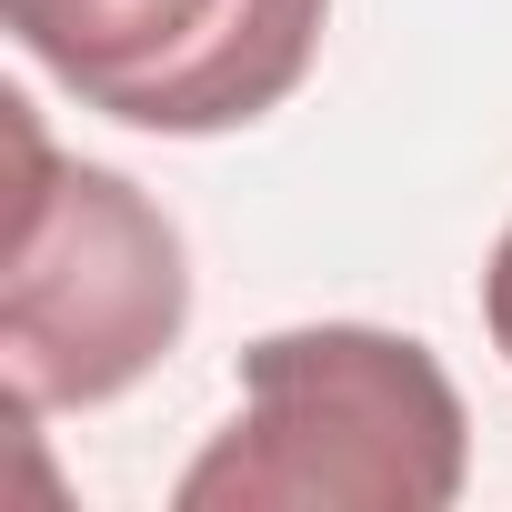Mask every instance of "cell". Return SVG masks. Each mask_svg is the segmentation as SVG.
I'll return each instance as SVG.
<instances>
[{
	"label": "cell",
	"mask_w": 512,
	"mask_h": 512,
	"mask_svg": "<svg viewBox=\"0 0 512 512\" xmlns=\"http://www.w3.org/2000/svg\"><path fill=\"white\" fill-rule=\"evenodd\" d=\"M21 151L11 191V251H0V362L21 412H91L121 402L191 322V251L171 211L101 171L61 161L31 121V101H0Z\"/></svg>",
	"instance_id": "2"
},
{
	"label": "cell",
	"mask_w": 512,
	"mask_h": 512,
	"mask_svg": "<svg viewBox=\"0 0 512 512\" xmlns=\"http://www.w3.org/2000/svg\"><path fill=\"white\" fill-rule=\"evenodd\" d=\"M482 332H492V352L512 362V221H502L492 262H482Z\"/></svg>",
	"instance_id": "4"
},
{
	"label": "cell",
	"mask_w": 512,
	"mask_h": 512,
	"mask_svg": "<svg viewBox=\"0 0 512 512\" xmlns=\"http://www.w3.org/2000/svg\"><path fill=\"white\" fill-rule=\"evenodd\" d=\"M0 21L81 111L211 141L302 91L332 0H0Z\"/></svg>",
	"instance_id": "3"
},
{
	"label": "cell",
	"mask_w": 512,
	"mask_h": 512,
	"mask_svg": "<svg viewBox=\"0 0 512 512\" xmlns=\"http://www.w3.org/2000/svg\"><path fill=\"white\" fill-rule=\"evenodd\" d=\"M472 422L412 332L302 322L241 352L231 432L171 482L181 512H452Z\"/></svg>",
	"instance_id": "1"
}]
</instances>
